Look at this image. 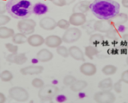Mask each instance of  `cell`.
I'll return each instance as SVG.
<instances>
[{"label": "cell", "mask_w": 128, "mask_h": 103, "mask_svg": "<svg viewBox=\"0 0 128 103\" xmlns=\"http://www.w3.org/2000/svg\"><path fill=\"white\" fill-rule=\"evenodd\" d=\"M54 58L53 53L50 51L48 49H42L40 50L36 54V58L40 62H47L52 60V58Z\"/></svg>", "instance_id": "e0dca14e"}, {"label": "cell", "mask_w": 128, "mask_h": 103, "mask_svg": "<svg viewBox=\"0 0 128 103\" xmlns=\"http://www.w3.org/2000/svg\"><path fill=\"white\" fill-rule=\"evenodd\" d=\"M70 24L68 20L66 19H64V18H62V19H59V20L57 22V27L58 28L62 29V30H66L70 27Z\"/></svg>", "instance_id": "f546056e"}, {"label": "cell", "mask_w": 128, "mask_h": 103, "mask_svg": "<svg viewBox=\"0 0 128 103\" xmlns=\"http://www.w3.org/2000/svg\"><path fill=\"white\" fill-rule=\"evenodd\" d=\"M75 1V0H65V2H66V5H70V4H72Z\"/></svg>", "instance_id": "7bdbcfd3"}, {"label": "cell", "mask_w": 128, "mask_h": 103, "mask_svg": "<svg viewBox=\"0 0 128 103\" xmlns=\"http://www.w3.org/2000/svg\"><path fill=\"white\" fill-rule=\"evenodd\" d=\"M98 87L102 90H110L113 87V81L110 78H104L98 82Z\"/></svg>", "instance_id": "603a6c76"}, {"label": "cell", "mask_w": 128, "mask_h": 103, "mask_svg": "<svg viewBox=\"0 0 128 103\" xmlns=\"http://www.w3.org/2000/svg\"><path fill=\"white\" fill-rule=\"evenodd\" d=\"M90 10L101 20H108L120 12V4L114 0H94L90 3Z\"/></svg>", "instance_id": "6da1fadb"}, {"label": "cell", "mask_w": 128, "mask_h": 103, "mask_svg": "<svg viewBox=\"0 0 128 103\" xmlns=\"http://www.w3.org/2000/svg\"><path fill=\"white\" fill-rule=\"evenodd\" d=\"M98 53H99V51L98 50V49L93 45H89L86 46L85 50H84V54H85V56H86L88 58L91 59V60Z\"/></svg>", "instance_id": "d4e9b609"}, {"label": "cell", "mask_w": 128, "mask_h": 103, "mask_svg": "<svg viewBox=\"0 0 128 103\" xmlns=\"http://www.w3.org/2000/svg\"><path fill=\"white\" fill-rule=\"evenodd\" d=\"M56 51L58 55H60L62 58H68L69 57V51H68V48L65 46H62L60 45L59 46H58L56 48Z\"/></svg>", "instance_id": "f1b7e54d"}, {"label": "cell", "mask_w": 128, "mask_h": 103, "mask_svg": "<svg viewBox=\"0 0 128 103\" xmlns=\"http://www.w3.org/2000/svg\"><path fill=\"white\" fill-rule=\"evenodd\" d=\"M69 51V56H70L73 59L77 61H85V54L83 51L79 48L78 46H72L70 48H68Z\"/></svg>", "instance_id": "9a60e30c"}, {"label": "cell", "mask_w": 128, "mask_h": 103, "mask_svg": "<svg viewBox=\"0 0 128 103\" xmlns=\"http://www.w3.org/2000/svg\"><path fill=\"white\" fill-rule=\"evenodd\" d=\"M86 86H87V82L86 81L77 80V79H76V81L74 82L70 86V88L71 91H73V92H75V93H78V92H80V91L83 90Z\"/></svg>", "instance_id": "44dd1931"}, {"label": "cell", "mask_w": 128, "mask_h": 103, "mask_svg": "<svg viewBox=\"0 0 128 103\" xmlns=\"http://www.w3.org/2000/svg\"><path fill=\"white\" fill-rule=\"evenodd\" d=\"M59 92V89L54 85H44L40 88L38 93V96L41 101L47 102L54 99Z\"/></svg>", "instance_id": "3957f363"}, {"label": "cell", "mask_w": 128, "mask_h": 103, "mask_svg": "<svg viewBox=\"0 0 128 103\" xmlns=\"http://www.w3.org/2000/svg\"><path fill=\"white\" fill-rule=\"evenodd\" d=\"M39 26L45 30H53L57 27V22L53 18L46 16L40 19Z\"/></svg>", "instance_id": "7c38bea8"}, {"label": "cell", "mask_w": 128, "mask_h": 103, "mask_svg": "<svg viewBox=\"0 0 128 103\" xmlns=\"http://www.w3.org/2000/svg\"><path fill=\"white\" fill-rule=\"evenodd\" d=\"M36 27V22L34 19L29 18L19 19L17 24V28L19 32L26 35H30L34 34Z\"/></svg>", "instance_id": "5b68a950"}, {"label": "cell", "mask_w": 128, "mask_h": 103, "mask_svg": "<svg viewBox=\"0 0 128 103\" xmlns=\"http://www.w3.org/2000/svg\"><path fill=\"white\" fill-rule=\"evenodd\" d=\"M51 2L53 3V4H54L55 6H59V7H62L64 6H66L65 0H53Z\"/></svg>", "instance_id": "8d00e7d4"}, {"label": "cell", "mask_w": 128, "mask_h": 103, "mask_svg": "<svg viewBox=\"0 0 128 103\" xmlns=\"http://www.w3.org/2000/svg\"><path fill=\"white\" fill-rule=\"evenodd\" d=\"M46 1H50V2H52L53 0H46Z\"/></svg>", "instance_id": "f6af8a7d"}, {"label": "cell", "mask_w": 128, "mask_h": 103, "mask_svg": "<svg viewBox=\"0 0 128 103\" xmlns=\"http://www.w3.org/2000/svg\"><path fill=\"white\" fill-rule=\"evenodd\" d=\"M122 5L125 8H128V0H122Z\"/></svg>", "instance_id": "60d3db41"}, {"label": "cell", "mask_w": 128, "mask_h": 103, "mask_svg": "<svg viewBox=\"0 0 128 103\" xmlns=\"http://www.w3.org/2000/svg\"><path fill=\"white\" fill-rule=\"evenodd\" d=\"M94 100L98 103H113L116 98L110 90H101L94 94Z\"/></svg>", "instance_id": "52a82bcc"}, {"label": "cell", "mask_w": 128, "mask_h": 103, "mask_svg": "<svg viewBox=\"0 0 128 103\" xmlns=\"http://www.w3.org/2000/svg\"><path fill=\"white\" fill-rule=\"evenodd\" d=\"M120 80H121L122 82H123L124 83H126V84H128V70L123 71V72L122 73Z\"/></svg>", "instance_id": "74e56055"}, {"label": "cell", "mask_w": 128, "mask_h": 103, "mask_svg": "<svg viewBox=\"0 0 128 103\" xmlns=\"http://www.w3.org/2000/svg\"><path fill=\"white\" fill-rule=\"evenodd\" d=\"M62 38L54 34H51L47 36L45 38V41H44V44L49 47V48H57L58 46L62 45Z\"/></svg>", "instance_id": "5bb4252c"}, {"label": "cell", "mask_w": 128, "mask_h": 103, "mask_svg": "<svg viewBox=\"0 0 128 103\" xmlns=\"http://www.w3.org/2000/svg\"><path fill=\"white\" fill-rule=\"evenodd\" d=\"M126 64H127V66H128V57L126 58Z\"/></svg>", "instance_id": "ee69618b"}, {"label": "cell", "mask_w": 128, "mask_h": 103, "mask_svg": "<svg viewBox=\"0 0 128 103\" xmlns=\"http://www.w3.org/2000/svg\"><path fill=\"white\" fill-rule=\"evenodd\" d=\"M44 41H45V38L42 35L32 34L29 35V37H27L26 42L32 47H38L44 44Z\"/></svg>", "instance_id": "2e32d148"}, {"label": "cell", "mask_w": 128, "mask_h": 103, "mask_svg": "<svg viewBox=\"0 0 128 103\" xmlns=\"http://www.w3.org/2000/svg\"><path fill=\"white\" fill-rule=\"evenodd\" d=\"M81 37H82V31L78 27L74 26V27H69V28L66 30V31L64 32L62 37V42L70 44V43H74L78 41Z\"/></svg>", "instance_id": "8992f818"}, {"label": "cell", "mask_w": 128, "mask_h": 103, "mask_svg": "<svg viewBox=\"0 0 128 103\" xmlns=\"http://www.w3.org/2000/svg\"><path fill=\"white\" fill-rule=\"evenodd\" d=\"M6 98L5 96V94L0 92V103H4L6 102Z\"/></svg>", "instance_id": "ab89813d"}, {"label": "cell", "mask_w": 128, "mask_h": 103, "mask_svg": "<svg viewBox=\"0 0 128 103\" xmlns=\"http://www.w3.org/2000/svg\"><path fill=\"white\" fill-rule=\"evenodd\" d=\"M79 70L81 74L87 77L93 76L97 72V67L91 62H84L80 66Z\"/></svg>", "instance_id": "4fadbf2b"}, {"label": "cell", "mask_w": 128, "mask_h": 103, "mask_svg": "<svg viewBox=\"0 0 128 103\" xmlns=\"http://www.w3.org/2000/svg\"><path fill=\"white\" fill-rule=\"evenodd\" d=\"M122 38H123V40L125 41L126 42H128V34H123L122 35Z\"/></svg>", "instance_id": "b9f144b4"}, {"label": "cell", "mask_w": 128, "mask_h": 103, "mask_svg": "<svg viewBox=\"0 0 128 103\" xmlns=\"http://www.w3.org/2000/svg\"><path fill=\"white\" fill-rule=\"evenodd\" d=\"M6 59L8 62L14 63V64H16V65H22L24 63L26 62L27 57L25 53L10 54L6 56Z\"/></svg>", "instance_id": "30bf717a"}, {"label": "cell", "mask_w": 128, "mask_h": 103, "mask_svg": "<svg viewBox=\"0 0 128 103\" xmlns=\"http://www.w3.org/2000/svg\"><path fill=\"white\" fill-rule=\"evenodd\" d=\"M103 40H104V36L101 33H95V34H91L89 39L90 44L94 46L101 44L103 42Z\"/></svg>", "instance_id": "484cf974"}, {"label": "cell", "mask_w": 128, "mask_h": 103, "mask_svg": "<svg viewBox=\"0 0 128 103\" xmlns=\"http://www.w3.org/2000/svg\"><path fill=\"white\" fill-rule=\"evenodd\" d=\"M6 12V3L0 1V14H3Z\"/></svg>", "instance_id": "f35d334b"}, {"label": "cell", "mask_w": 128, "mask_h": 103, "mask_svg": "<svg viewBox=\"0 0 128 103\" xmlns=\"http://www.w3.org/2000/svg\"><path fill=\"white\" fill-rule=\"evenodd\" d=\"M113 28H115V27L112 24L110 19H108V20L98 19V20L94 22V30L99 33H106Z\"/></svg>", "instance_id": "ba28073f"}, {"label": "cell", "mask_w": 128, "mask_h": 103, "mask_svg": "<svg viewBox=\"0 0 128 103\" xmlns=\"http://www.w3.org/2000/svg\"><path fill=\"white\" fill-rule=\"evenodd\" d=\"M44 68L43 66H39V65H31V66H27L20 70V73L22 75H38L43 72Z\"/></svg>", "instance_id": "8fae6325"}, {"label": "cell", "mask_w": 128, "mask_h": 103, "mask_svg": "<svg viewBox=\"0 0 128 103\" xmlns=\"http://www.w3.org/2000/svg\"><path fill=\"white\" fill-rule=\"evenodd\" d=\"M12 39V42L13 43L16 45H21V44H24L26 43L27 41V37L26 34H24L21 32H18V33H14L13 36L11 37Z\"/></svg>", "instance_id": "cb8c5ba5"}, {"label": "cell", "mask_w": 128, "mask_h": 103, "mask_svg": "<svg viewBox=\"0 0 128 103\" xmlns=\"http://www.w3.org/2000/svg\"><path fill=\"white\" fill-rule=\"evenodd\" d=\"M90 10V2L88 1H81L74 6L73 7V12H79V13H86Z\"/></svg>", "instance_id": "ffe728a7"}, {"label": "cell", "mask_w": 128, "mask_h": 103, "mask_svg": "<svg viewBox=\"0 0 128 103\" xmlns=\"http://www.w3.org/2000/svg\"><path fill=\"white\" fill-rule=\"evenodd\" d=\"M32 8L33 5L30 0H9L6 2V12L16 19L30 18Z\"/></svg>", "instance_id": "7a4b0ae2"}, {"label": "cell", "mask_w": 128, "mask_h": 103, "mask_svg": "<svg viewBox=\"0 0 128 103\" xmlns=\"http://www.w3.org/2000/svg\"><path fill=\"white\" fill-rule=\"evenodd\" d=\"M113 90L115 91V93L120 94L122 92V81L119 80L117 82H115L114 84H113Z\"/></svg>", "instance_id": "d590c367"}, {"label": "cell", "mask_w": 128, "mask_h": 103, "mask_svg": "<svg viewBox=\"0 0 128 103\" xmlns=\"http://www.w3.org/2000/svg\"><path fill=\"white\" fill-rule=\"evenodd\" d=\"M13 78L14 76H13V74H12V73L7 70L0 72V79L4 82H10L12 79H13Z\"/></svg>", "instance_id": "83f0119b"}, {"label": "cell", "mask_w": 128, "mask_h": 103, "mask_svg": "<svg viewBox=\"0 0 128 103\" xmlns=\"http://www.w3.org/2000/svg\"><path fill=\"white\" fill-rule=\"evenodd\" d=\"M6 49L9 51L10 54H17L18 50V47L16 44H13V43L7 42L5 44Z\"/></svg>", "instance_id": "4dcf8cb0"}, {"label": "cell", "mask_w": 128, "mask_h": 103, "mask_svg": "<svg viewBox=\"0 0 128 103\" xmlns=\"http://www.w3.org/2000/svg\"><path fill=\"white\" fill-rule=\"evenodd\" d=\"M31 85L33 86V87H34V88H37V89H40L42 88V87L45 85L44 84V82L42 80L41 78H34L33 80H32L31 82Z\"/></svg>", "instance_id": "1f68e13d"}, {"label": "cell", "mask_w": 128, "mask_h": 103, "mask_svg": "<svg viewBox=\"0 0 128 103\" xmlns=\"http://www.w3.org/2000/svg\"><path fill=\"white\" fill-rule=\"evenodd\" d=\"M110 20L111 21L112 24L114 25V27L121 26L124 23H126L128 21V15L125 13H118L115 15L114 17L110 18Z\"/></svg>", "instance_id": "ac0fdd59"}, {"label": "cell", "mask_w": 128, "mask_h": 103, "mask_svg": "<svg viewBox=\"0 0 128 103\" xmlns=\"http://www.w3.org/2000/svg\"><path fill=\"white\" fill-rule=\"evenodd\" d=\"M10 17L8 16V15H6L5 14H0V26L6 25L7 23L10 22Z\"/></svg>", "instance_id": "836d02e7"}, {"label": "cell", "mask_w": 128, "mask_h": 103, "mask_svg": "<svg viewBox=\"0 0 128 103\" xmlns=\"http://www.w3.org/2000/svg\"><path fill=\"white\" fill-rule=\"evenodd\" d=\"M10 98L18 102H25L30 98L29 92L21 86H14L8 91Z\"/></svg>", "instance_id": "277c9868"}, {"label": "cell", "mask_w": 128, "mask_h": 103, "mask_svg": "<svg viewBox=\"0 0 128 103\" xmlns=\"http://www.w3.org/2000/svg\"><path fill=\"white\" fill-rule=\"evenodd\" d=\"M75 81H76L75 77L72 76V75H66V76L64 77L63 80H62V83L66 86H70L72 83Z\"/></svg>", "instance_id": "d6a6232c"}, {"label": "cell", "mask_w": 128, "mask_h": 103, "mask_svg": "<svg viewBox=\"0 0 128 103\" xmlns=\"http://www.w3.org/2000/svg\"><path fill=\"white\" fill-rule=\"evenodd\" d=\"M14 34V30L10 27L2 26H0V38L1 39H8L10 38Z\"/></svg>", "instance_id": "7402d4cb"}, {"label": "cell", "mask_w": 128, "mask_h": 103, "mask_svg": "<svg viewBox=\"0 0 128 103\" xmlns=\"http://www.w3.org/2000/svg\"><path fill=\"white\" fill-rule=\"evenodd\" d=\"M69 22L70 26H82L86 22V16L85 14L79 13V12H73L69 18Z\"/></svg>", "instance_id": "9c48e42d"}, {"label": "cell", "mask_w": 128, "mask_h": 103, "mask_svg": "<svg viewBox=\"0 0 128 103\" xmlns=\"http://www.w3.org/2000/svg\"><path fill=\"white\" fill-rule=\"evenodd\" d=\"M106 36L110 39H116L118 37V31L115 30V28H113L106 33Z\"/></svg>", "instance_id": "e575fe53"}, {"label": "cell", "mask_w": 128, "mask_h": 103, "mask_svg": "<svg viewBox=\"0 0 128 103\" xmlns=\"http://www.w3.org/2000/svg\"><path fill=\"white\" fill-rule=\"evenodd\" d=\"M117 67L114 65H106L102 67V72L103 74L106 75V76H110V75H113L117 72Z\"/></svg>", "instance_id": "4316f807"}, {"label": "cell", "mask_w": 128, "mask_h": 103, "mask_svg": "<svg viewBox=\"0 0 128 103\" xmlns=\"http://www.w3.org/2000/svg\"><path fill=\"white\" fill-rule=\"evenodd\" d=\"M49 8L48 6L44 2H37L34 5H33L32 8V14H34L36 15H42L48 12Z\"/></svg>", "instance_id": "d6986e66"}]
</instances>
